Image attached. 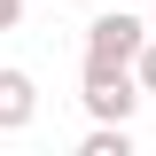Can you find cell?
Instances as JSON below:
<instances>
[{
	"label": "cell",
	"instance_id": "cell-4",
	"mask_svg": "<svg viewBox=\"0 0 156 156\" xmlns=\"http://www.w3.org/2000/svg\"><path fill=\"white\" fill-rule=\"evenodd\" d=\"M140 78H148V94H156V55H148V62H140Z\"/></svg>",
	"mask_w": 156,
	"mask_h": 156
},
{
	"label": "cell",
	"instance_id": "cell-5",
	"mask_svg": "<svg viewBox=\"0 0 156 156\" xmlns=\"http://www.w3.org/2000/svg\"><path fill=\"white\" fill-rule=\"evenodd\" d=\"M0 23H16V0H0Z\"/></svg>",
	"mask_w": 156,
	"mask_h": 156
},
{
	"label": "cell",
	"instance_id": "cell-3",
	"mask_svg": "<svg viewBox=\"0 0 156 156\" xmlns=\"http://www.w3.org/2000/svg\"><path fill=\"white\" fill-rule=\"evenodd\" d=\"M23 117H31V78L0 70V125H23Z\"/></svg>",
	"mask_w": 156,
	"mask_h": 156
},
{
	"label": "cell",
	"instance_id": "cell-1",
	"mask_svg": "<svg viewBox=\"0 0 156 156\" xmlns=\"http://www.w3.org/2000/svg\"><path fill=\"white\" fill-rule=\"evenodd\" d=\"M86 101L101 117H125L133 109V86H125V62H86Z\"/></svg>",
	"mask_w": 156,
	"mask_h": 156
},
{
	"label": "cell",
	"instance_id": "cell-2",
	"mask_svg": "<svg viewBox=\"0 0 156 156\" xmlns=\"http://www.w3.org/2000/svg\"><path fill=\"white\" fill-rule=\"evenodd\" d=\"M133 47H140V23H133V16H101V23H94V47H86V62H125Z\"/></svg>",
	"mask_w": 156,
	"mask_h": 156
}]
</instances>
